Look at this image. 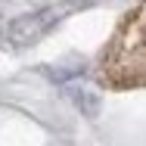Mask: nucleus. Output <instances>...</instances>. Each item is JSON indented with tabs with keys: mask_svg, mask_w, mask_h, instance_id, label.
I'll use <instances>...</instances> for the list:
<instances>
[{
	"mask_svg": "<svg viewBox=\"0 0 146 146\" xmlns=\"http://www.w3.org/2000/svg\"><path fill=\"white\" fill-rule=\"evenodd\" d=\"M62 16H65V6H47V9H37V13H28V16H19L6 28V37L13 44H31L40 34H47Z\"/></svg>",
	"mask_w": 146,
	"mask_h": 146,
	"instance_id": "1",
	"label": "nucleus"
}]
</instances>
